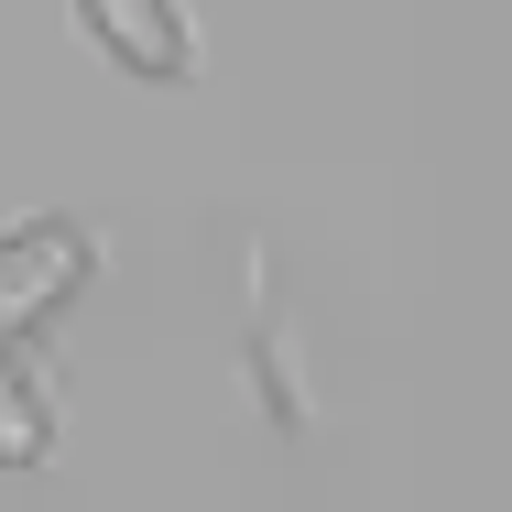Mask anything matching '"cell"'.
Returning <instances> with one entry per match:
<instances>
[{
    "label": "cell",
    "mask_w": 512,
    "mask_h": 512,
    "mask_svg": "<svg viewBox=\"0 0 512 512\" xmlns=\"http://www.w3.org/2000/svg\"><path fill=\"white\" fill-rule=\"evenodd\" d=\"M99 284V229L88 218H11L0 229V338H33Z\"/></svg>",
    "instance_id": "obj_1"
},
{
    "label": "cell",
    "mask_w": 512,
    "mask_h": 512,
    "mask_svg": "<svg viewBox=\"0 0 512 512\" xmlns=\"http://www.w3.org/2000/svg\"><path fill=\"white\" fill-rule=\"evenodd\" d=\"M77 33L120 77H142V88H186L207 66V33H197L186 0H77Z\"/></svg>",
    "instance_id": "obj_2"
},
{
    "label": "cell",
    "mask_w": 512,
    "mask_h": 512,
    "mask_svg": "<svg viewBox=\"0 0 512 512\" xmlns=\"http://www.w3.org/2000/svg\"><path fill=\"white\" fill-rule=\"evenodd\" d=\"M44 458H55V382L33 338H0V469H44Z\"/></svg>",
    "instance_id": "obj_3"
}]
</instances>
